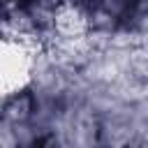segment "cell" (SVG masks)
Returning a JSON list of instances; mask_svg holds the SVG:
<instances>
[{"mask_svg": "<svg viewBox=\"0 0 148 148\" xmlns=\"http://www.w3.org/2000/svg\"><path fill=\"white\" fill-rule=\"evenodd\" d=\"M51 2H72L81 7L90 21H95L102 28H123L130 25L136 18V12L141 7V0H5L7 9H16V14H32L44 5Z\"/></svg>", "mask_w": 148, "mask_h": 148, "instance_id": "1", "label": "cell"}]
</instances>
